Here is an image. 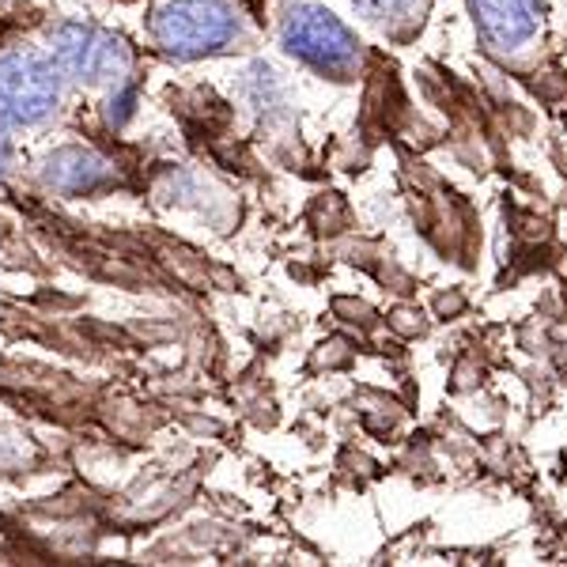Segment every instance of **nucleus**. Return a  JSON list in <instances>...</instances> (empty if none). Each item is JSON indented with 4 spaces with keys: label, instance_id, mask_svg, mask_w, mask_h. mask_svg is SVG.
Wrapping results in <instances>:
<instances>
[{
    "label": "nucleus",
    "instance_id": "4",
    "mask_svg": "<svg viewBox=\"0 0 567 567\" xmlns=\"http://www.w3.org/2000/svg\"><path fill=\"white\" fill-rule=\"evenodd\" d=\"M53 58L58 65L72 72L80 80H110L117 72L130 69V50H125L122 39H114L110 31H99L91 23H65L53 34Z\"/></svg>",
    "mask_w": 567,
    "mask_h": 567
},
{
    "label": "nucleus",
    "instance_id": "1",
    "mask_svg": "<svg viewBox=\"0 0 567 567\" xmlns=\"http://www.w3.org/2000/svg\"><path fill=\"white\" fill-rule=\"evenodd\" d=\"M155 42L175 58H205L239 39V20L227 0H175L152 20Z\"/></svg>",
    "mask_w": 567,
    "mask_h": 567
},
{
    "label": "nucleus",
    "instance_id": "5",
    "mask_svg": "<svg viewBox=\"0 0 567 567\" xmlns=\"http://www.w3.org/2000/svg\"><path fill=\"white\" fill-rule=\"evenodd\" d=\"M473 20L492 50H518L537 34L542 0H473Z\"/></svg>",
    "mask_w": 567,
    "mask_h": 567
},
{
    "label": "nucleus",
    "instance_id": "3",
    "mask_svg": "<svg viewBox=\"0 0 567 567\" xmlns=\"http://www.w3.org/2000/svg\"><path fill=\"white\" fill-rule=\"evenodd\" d=\"M58 106V76L34 53L0 58V117L16 125H39Z\"/></svg>",
    "mask_w": 567,
    "mask_h": 567
},
{
    "label": "nucleus",
    "instance_id": "6",
    "mask_svg": "<svg viewBox=\"0 0 567 567\" xmlns=\"http://www.w3.org/2000/svg\"><path fill=\"white\" fill-rule=\"evenodd\" d=\"M45 182L58 186L61 194H87V189H99L110 182V163L99 159L95 152L84 148H65L50 159V171H45Z\"/></svg>",
    "mask_w": 567,
    "mask_h": 567
},
{
    "label": "nucleus",
    "instance_id": "7",
    "mask_svg": "<svg viewBox=\"0 0 567 567\" xmlns=\"http://www.w3.org/2000/svg\"><path fill=\"white\" fill-rule=\"evenodd\" d=\"M352 4H360L371 20L401 23V20H420L416 12L424 8V0H352Z\"/></svg>",
    "mask_w": 567,
    "mask_h": 567
},
{
    "label": "nucleus",
    "instance_id": "2",
    "mask_svg": "<svg viewBox=\"0 0 567 567\" xmlns=\"http://www.w3.org/2000/svg\"><path fill=\"white\" fill-rule=\"evenodd\" d=\"M284 50L307 61L310 69L329 72L333 80H349L360 65V42L355 34L337 20L333 12L315 4H299L284 20Z\"/></svg>",
    "mask_w": 567,
    "mask_h": 567
},
{
    "label": "nucleus",
    "instance_id": "8",
    "mask_svg": "<svg viewBox=\"0 0 567 567\" xmlns=\"http://www.w3.org/2000/svg\"><path fill=\"white\" fill-rule=\"evenodd\" d=\"M4 167H8V141L0 136V175H4Z\"/></svg>",
    "mask_w": 567,
    "mask_h": 567
}]
</instances>
